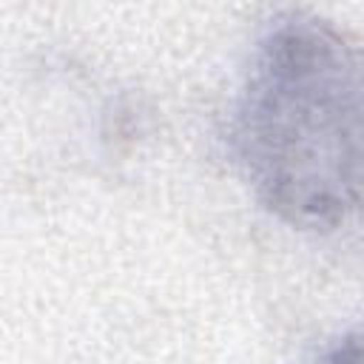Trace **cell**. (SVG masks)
I'll return each instance as SVG.
<instances>
[{"label": "cell", "mask_w": 364, "mask_h": 364, "mask_svg": "<svg viewBox=\"0 0 364 364\" xmlns=\"http://www.w3.org/2000/svg\"><path fill=\"white\" fill-rule=\"evenodd\" d=\"M256 202L301 233H336L358 208L361 60L313 11H282L256 37L228 122Z\"/></svg>", "instance_id": "cell-1"}]
</instances>
